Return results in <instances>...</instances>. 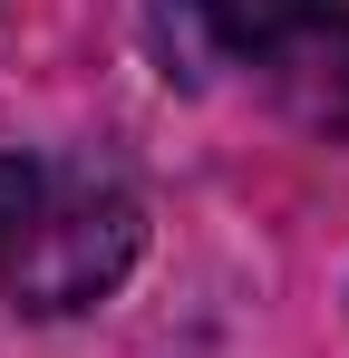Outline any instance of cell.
I'll return each instance as SVG.
<instances>
[{"instance_id":"6da1fadb","label":"cell","mask_w":349,"mask_h":358,"mask_svg":"<svg viewBox=\"0 0 349 358\" xmlns=\"http://www.w3.org/2000/svg\"><path fill=\"white\" fill-rule=\"evenodd\" d=\"M146 213L97 155H0V300L29 320L97 310L126 281Z\"/></svg>"},{"instance_id":"7a4b0ae2","label":"cell","mask_w":349,"mask_h":358,"mask_svg":"<svg viewBox=\"0 0 349 358\" xmlns=\"http://www.w3.org/2000/svg\"><path fill=\"white\" fill-rule=\"evenodd\" d=\"M262 78L310 136H349V0H320L301 29L262 49Z\"/></svg>"}]
</instances>
